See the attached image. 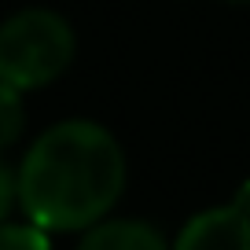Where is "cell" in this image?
<instances>
[{
  "mask_svg": "<svg viewBox=\"0 0 250 250\" xmlns=\"http://www.w3.org/2000/svg\"><path fill=\"white\" fill-rule=\"evenodd\" d=\"M19 177V210L44 232H85L110 217L125 191V151L107 125L66 118L48 125L26 147Z\"/></svg>",
  "mask_w": 250,
  "mask_h": 250,
  "instance_id": "6da1fadb",
  "label": "cell"
},
{
  "mask_svg": "<svg viewBox=\"0 0 250 250\" xmlns=\"http://www.w3.org/2000/svg\"><path fill=\"white\" fill-rule=\"evenodd\" d=\"M78 52L74 26L52 8H22L0 22V85L37 92L66 74Z\"/></svg>",
  "mask_w": 250,
  "mask_h": 250,
  "instance_id": "7a4b0ae2",
  "label": "cell"
},
{
  "mask_svg": "<svg viewBox=\"0 0 250 250\" xmlns=\"http://www.w3.org/2000/svg\"><path fill=\"white\" fill-rule=\"evenodd\" d=\"M173 250H250V206L235 199L188 217Z\"/></svg>",
  "mask_w": 250,
  "mask_h": 250,
  "instance_id": "3957f363",
  "label": "cell"
},
{
  "mask_svg": "<svg viewBox=\"0 0 250 250\" xmlns=\"http://www.w3.org/2000/svg\"><path fill=\"white\" fill-rule=\"evenodd\" d=\"M78 250H173L166 235L151 221L136 217H103L92 228H85L78 239Z\"/></svg>",
  "mask_w": 250,
  "mask_h": 250,
  "instance_id": "277c9868",
  "label": "cell"
},
{
  "mask_svg": "<svg viewBox=\"0 0 250 250\" xmlns=\"http://www.w3.org/2000/svg\"><path fill=\"white\" fill-rule=\"evenodd\" d=\"M26 133V92L0 85V155L15 147Z\"/></svg>",
  "mask_w": 250,
  "mask_h": 250,
  "instance_id": "5b68a950",
  "label": "cell"
},
{
  "mask_svg": "<svg viewBox=\"0 0 250 250\" xmlns=\"http://www.w3.org/2000/svg\"><path fill=\"white\" fill-rule=\"evenodd\" d=\"M0 250H52V232L33 221H0Z\"/></svg>",
  "mask_w": 250,
  "mask_h": 250,
  "instance_id": "8992f818",
  "label": "cell"
},
{
  "mask_svg": "<svg viewBox=\"0 0 250 250\" xmlns=\"http://www.w3.org/2000/svg\"><path fill=\"white\" fill-rule=\"evenodd\" d=\"M15 206H19V177H15V169L0 158V221H8Z\"/></svg>",
  "mask_w": 250,
  "mask_h": 250,
  "instance_id": "52a82bcc",
  "label": "cell"
},
{
  "mask_svg": "<svg viewBox=\"0 0 250 250\" xmlns=\"http://www.w3.org/2000/svg\"><path fill=\"white\" fill-rule=\"evenodd\" d=\"M225 4H250V0H225Z\"/></svg>",
  "mask_w": 250,
  "mask_h": 250,
  "instance_id": "ba28073f",
  "label": "cell"
}]
</instances>
